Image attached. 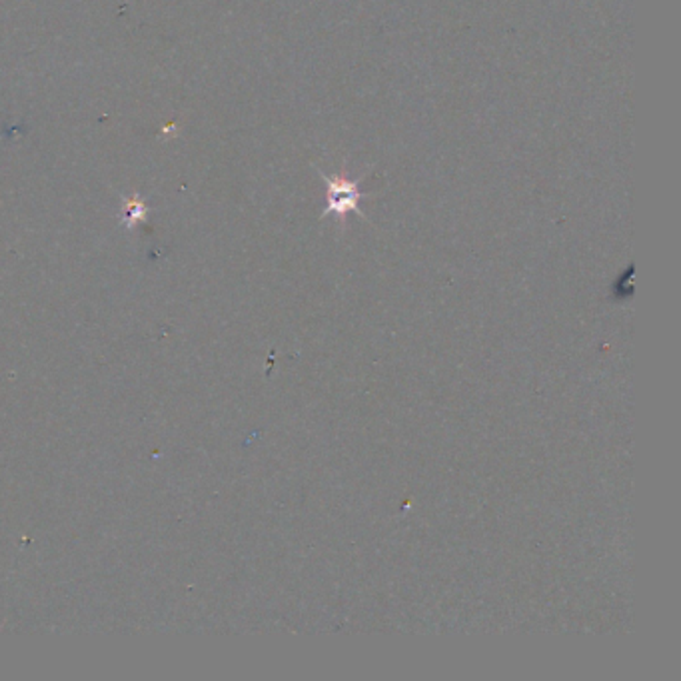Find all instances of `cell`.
<instances>
[{
	"mask_svg": "<svg viewBox=\"0 0 681 681\" xmlns=\"http://www.w3.org/2000/svg\"><path fill=\"white\" fill-rule=\"evenodd\" d=\"M328 188V204L324 214H336L344 218L348 212H358L360 204V188L358 182L350 180L348 176H324Z\"/></svg>",
	"mask_w": 681,
	"mask_h": 681,
	"instance_id": "1",
	"label": "cell"
}]
</instances>
